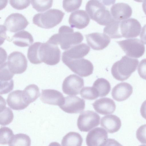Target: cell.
I'll list each match as a JSON object with an SVG mask.
<instances>
[{"instance_id": "cell-25", "label": "cell", "mask_w": 146, "mask_h": 146, "mask_svg": "<svg viewBox=\"0 0 146 146\" xmlns=\"http://www.w3.org/2000/svg\"><path fill=\"white\" fill-rule=\"evenodd\" d=\"M39 89L34 84L27 86L23 91V96L25 102L29 105L36 100L40 96Z\"/></svg>"}, {"instance_id": "cell-43", "label": "cell", "mask_w": 146, "mask_h": 146, "mask_svg": "<svg viewBox=\"0 0 146 146\" xmlns=\"http://www.w3.org/2000/svg\"><path fill=\"white\" fill-rule=\"evenodd\" d=\"M142 8L145 14L146 15V0L143 3L142 5Z\"/></svg>"}, {"instance_id": "cell-1", "label": "cell", "mask_w": 146, "mask_h": 146, "mask_svg": "<svg viewBox=\"0 0 146 146\" xmlns=\"http://www.w3.org/2000/svg\"><path fill=\"white\" fill-rule=\"evenodd\" d=\"M83 40L81 33L74 32L72 27L63 25L59 29L58 33L52 35L47 41L54 44H60L62 49L67 50L80 43Z\"/></svg>"}, {"instance_id": "cell-44", "label": "cell", "mask_w": 146, "mask_h": 146, "mask_svg": "<svg viewBox=\"0 0 146 146\" xmlns=\"http://www.w3.org/2000/svg\"><path fill=\"white\" fill-rule=\"evenodd\" d=\"M135 1L138 2H142L145 0H134Z\"/></svg>"}, {"instance_id": "cell-6", "label": "cell", "mask_w": 146, "mask_h": 146, "mask_svg": "<svg viewBox=\"0 0 146 146\" xmlns=\"http://www.w3.org/2000/svg\"><path fill=\"white\" fill-rule=\"evenodd\" d=\"M116 42L126 55L130 57L139 58L145 52V45L138 38L127 39Z\"/></svg>"}, {"instance_id": "cell-5", "label": "cell", "mask_w": 146, "mask_h": 146, "mask_svg": "<svg viewBox=\"0 0 146 146\" xmlns=\"http://www.w3.org/2000/svg\"><path fill=\"white\" fill-rule=\"evenodd\" d=\"M39 58L40 63L43 62L49 65H54L60 61L61 52L58 45L40 42L39 47Z\"/></svg>"}, {"instance_id": "cell-3", "label": "cell", "mask_w": 146, "mask_h": 146, "mask_svg": "<svg viewBox=\"0 0 146 146\" xmlns=\"http://www.w3.org/2000/svg\"><path fill=\"white\" fill-rule=\"evenodd\" d=\"M86 10L90 18L100 25L106 26L114 19L105 5L96 0L89 1Z\"/></svg>"}, {"instance_id": "cell-21", "label": "cell", "mask_w": 146, "mask_h": 146, "mask_svg": "<svg viewBox=\"0 0 146 146\" xmlns=\"http://www.w3.org/2000/svg\"><path fill=\"white\" fill-rule=\"evenodd\" d=\"M110 12L112 17L115 19L121 21L130 17L132 9L128 4L125 3H117L112 6Z\"/></svg>"}, {"instance_id": "cell-15", "label": "cell", "mask_w": 146, "mask_h": 146, "mask_svg": "<svg viewBox=\"0 0 146 146\" xmlns=\"http://www.w3.org/2000/svg\"><path fill=\"white\" fill-rule=\"evenodd\" d=\"M90 49V47L85 43L76 45L62 53V61L64 64L71 60L82 58L88 54Z\"/></svg>"}, {"instance_id": "cell-27", "label": "cell", "mask_w": 146, "mask_h": 146, "mask_svg": "<svg viewBox=\"0 0 146 146\" xmlns=\"http://www.w3.org/2000/svg\"><path fill=\"white\" fill-rule=\"evenodd\" d=\"M2 99L0 105V123L1 125L4 126L9 125L12 121L14 115L12 111L6 107L5 100L3 98Z\"/></svg>"}, {"instance_id": "cell-41", "label": "cell", "mask_w": 146, "mask_h": 146, "mask_svg": "<svg viewBox=\"0 0 146 146\" xmlns=\"http://www.w3.org/2000/svg\"><path fill=\"white\" fill-rule=\"evenodd\" d=\"M140 111L142 116L146 119V100L142 104L141 107Z\"/></svg>"}, {"instance_id": "cell-32", "label": "cell", "mask_w": 146, "mask_h": 146, "mask_svg": "<svg viewBox=\"0 0 146 146\" xmlns=\"http://www.w3.org/2000/svg\"><path fill=\"white\" fill-rule=\"evenodd\" d=\"M33 8L38 12H44L51 7L53 0H31Z\"/></svg>"}, {"instance_id": "cell-7", "label": "cell", "mask_w": 146, "mask_h": 146, "mask_svg": "<svg viewBox=\"0 0 146 146\" xmlns=\"http://www.w3.org/2000/svg\"><path fill=\"white\" fill-rule=\"evenodd\" d=\"M100 119V115L94 111H84L78 118L77 127L81 131L88 132L98 125Z\"/></svg>"}, {"instance_id": "cell-30", "label": "cell", "mask_w": 146, "mask_h": 146, "mask_svg": "<svg viewBox=\"0 0 146 146\" xmlns=\"http://www.w3.org/2000/svg\"><path fill=\"white\" fill-rule=\"evenodd\" d=\"M31 145L30 137L24 133L14 135L8 144L9 146H30Z\"/></svg>"}, {"instance_id": "cell-8", "label": "cell", "mask_w": 146, "mask_h": 146, "mask_svg": "<svg viewBox=\"0 0 146 146\" xmlns=\"http://www.w3.org/2000/svg\"><path fill=\"white\" fill-rule=\"evenodd\" d=\"M7 63L9 70L14 74L23 73L27 66V61L25 56L19 51L13 52L9 55Z\"/></svg>"}, {"instance_id": "cell-2", "label": "cell", "mask_w": 146, "mask_h": 146, "mask_svg": "<svg viewBox=\"0 0 146 146\" xmlns=\"http://www.w3.org/2000/svg\"><path fill=\"white\" fill-rule=\"evenodd\" d=\"M139 63L137 59L124 56L113 65L111 70L112 75L117 80H125L136 70Z\"/></svg>"}, {"instance_id": "cell-31", "label": "cell", "mask_w": 146, "mask_h": 146, "mask_svg": "<svg viewBox=\"0 0 146 146\" xmlns=\"http://www.w3.org/2000/svg\"><path fill=\"white\" fill-rule=\"evenodd\" d=\"M40 42H36L29 48L27 56L30 62L34 64H40L39 59V46Z\"/></svg>"}, {"instance_id": "cell-4", "label": "cell", "mask_w": 146, "mask_h": 146, "mask_svg": "<svg viewBox=\"0 0 146 146\" xmlns=\"http://www.w3.org/2000/svg\"><path fill=\"white\" fill-rule=\"evenodd\" d=\"M65 15L60 10L51 9L43 13L35 15L33 19V23L45 29H50L59 24Z\"/></svg>"}, {"instance_id": "cell-26", "label": "cell", "mask_w": 146, "mask_h": 146, "mask_svg": "<svg viewBox=\"0 0 146 146\" xmlns=\"http://www.w3.org/2000/svg\"><path fill=\"white\" fill-rule=\"evenodd\" d=\"M83 138L81 135L75 132H70L63 138L61 141L62 146H81Z\"/></svg>"}, {"instance_id": "cell-42", "label": "cell", "mask_w": 146, "mask_h": 146, "mask_svg": "<svg viewBox=\"0 0 146 146\" xmlns=\"http://www.w3.org/2000/svg\"><path fill=\"white\" fill-rule=\"evenodd\" d=\"M104 5L109 6L115 3V0H95Z\"/></svg>"}, {"instance_id": "cell-20", "label": "cell", "mask_w": 146, "mask_h": 146, "mask_svg": "<svg viewBox=\"0 0 146 146\" xmlns=\"http://www.w3.org/2000/svg\"><path fill=\"white\" fill-rule=\"evenodd\" d=\"M133 88L129 84L125 82L120 83L112 89L111 95L113 98L118 102L124 101L132 93Z\"/></svg>"}, {"instance_id": "cell-39", "label": "cell", "mask_w": 146, "mask_h": 146, "mask_svg": "<svg viewBox=\"0 0 146 146\" xmlns=\"http://www.w3.org/2000/svg\"><path fill=\"white\" fill-rule=\"evenodd\" d=\"M138 72L140 77L146 80V58L140 62L138 67Z\"/></svg>"}, {"instance_id": "cell-36", "label": "cell", "mask_w": 146, "mask_h": 146, "mask_svg": "<svg viewBox=\"0 0 146 146\" xmlns=\"http://www.w3.org/2000/svg\"><path fill=\"white\" fill-rule=\"evenodd\" d=\"M9 3L14 9L21 10L26 8L30 5V0H9Z\"/></svg>"}, {"instance_id": "cell-35", "label": "cell", "mask_w": 146, "mask_h": 146, "mask_svg": "<svg viewBox=\"0 0 146 146\" xmlns=\"http://www.w3.org/2000/svg\"><path fill=\"white\" fill-rule=\"evenodd\" d=\"M82 0H63L62 6L65 10L70 12L79 9Z\"/></svg>"}, {"instance_id": "cell-12", "label": "cell", "mask_w": 146, "mask_h": 146, "mask_svg": "<svg viewBox=\"0 0 146 146\" xmlns=\"http://www.w3.org/2000/svg\"><path fill=\"white\" fill-rule=\"evenodd\" d=\"M29 24L28 21L23 15L15 13L10 14L6 18L4 26L6 30L15 33L24 29Z\"/></svg>"}, {"instance_id": "cell-9", "label": "cell", "mask_w": 146, "mask_h": 146, "mask_svg": "<svg viewBox=\"0 0 146 146\" xmlns=\"http://www.w3.org/2000/svg\"><path fill=\"white\" fill-rule=\"evenodd\" d=\"M64 64L73 72L82 77L90 76L94 69L92 62L84 58L71 60Z\"/></svg>"}, {"instance_id": "cell-33", "label": "cell", "mask_w": 146, "mask_h": 146, "mask_svg": "<svg viewBox=\"0 0 146 146\" xmlns=\"http://www.w3.org/2000/svg\"><path fill=\"white\" fill-rule=\"evenodd\" d=\"M80 92L82 98L87 100H94L99 97L98 92L93 87H84L81 90Z\"/></svg>"}, {"instance_id": "cell-24", "label": "cell", "mask_w": 146, "mask_h": 146, "mask_svg": "<svg viewBox=\"0 0 146 146\" xmlns=\"http://www.w3.org/2000/svg\"><path fill=\"white\" fill-rule=\"evenodd\" d=\"M15 45L25 47L29 46L34 41L33 37L29 32L22 31L15 33L11 39Z\"/></svg>"}, {"instance_id": "cell-38", "label": "cell", "mask_w": 146, "mask_h": 146, "mask_svg": "<svg viewBox=\"0 0 146 146\" xmlns=\"http://www.w3.org/2000/svg\"><path fill=\"white\" fill-rule=\"evenodd\" d=\"M136 136L138 140L141 143L146 144V124L141 126L138 129Z\"/></svg>"}, {"instance_id": "cell-40", "label": "cell", "mask_w": 146, "mask_h": 146, "mask_svg": "<svg viewBox=\"0 0 146 146\" xmlns=\"http://www.w3.org/2000/svg\"><path fill=\"white\" fill-rule=\"evenodd\" d=\"M140 37L143 43L146 44V24L142 28Z\"/></svg>"}, {"instance_id": "cell-11", "label": "cell", "mask_w": 146, "mask_h": 146, "mask_svg": "<svg viewBox=\"0 0 146 146\" xmlns=\"http://www.w3.org/2000/svg\"><path fill=\"white\" fill-rule=\"evenodd\" d=\"M85 101L79 97L73 96L65 97L62 104L59 106L64 111L69 113H80L85 107Z\"/></svg>"}, {"instance_id": "cell-10", "label": "cell", "mask_w": 146, "mask_h": 146, "mask_svg": "<svg viewBox=\"0 0 146 146\" xmlns=\"http://www.w3.org/2000/svg\"><path fill=\"white\" fill-rule=\"evenodd\" d=\"M84 85V81L82 78L75 74H71L63 81L62 90L65 94L76 95L79 94Z\"/></svg>"}, {"instance_id": "cell-19", "label": "cell", "mask_w": 146, "mask_h": 146, "mask_svg": "<svg viewBox=\"0 0 146 146\" xmlns=\"http://www.w3.org/2000/svg\"><path fill=\"white\" fill-rule=\"evenodd\" d=\"M92 106L97 113L104 115L113 113L116 109L114 101L108 98H103L96 100L93 103Z\"/></svg>"}, {"instance_id": "cell-22", "label": "cell", "mask_w": 146, "mask_h": 146, "mask_svg": "<svg viewBox=\"0 0 146 146\" xmlns=\"http://www.w3.org/2000/svg\"><path fill=\"white\" fill-rule=\"evenodd\" d=\"M8 106L15 110H21L27 107L29 104L24 101L23 96V91L15 90L11 92L7 99Z\"/></svg>"}, {"instance_id": "cell-23", "label": "cell", "mask_w": 146, "mask_h": 146, "mask_svg": "<svg viewBox=\"0 0 146 146\" xmlns=\"http://www.w3.org/2000/svg\"><path fill=\"white\" fill-rule=\"evenodd\" d=\"M100 123L101 127L111 133L118 131L121 125L120 118L114 115H106L102 117Z\"/></svg>"}, {"instance_id": "cell-13", "label": "cell", "mask_w": 146, "mask_h": 146, "mask_svg": "<svg viewBox=\"0 0 146 146\" xmlns=\"http://www.w3.org/2000/svg\"><path fill=\"white\" fill-rule=\"evenodd\" d=\"M141 26L136 19L130 18L121 22L120 31L122 37L131 38L137 37L139 35Z\"/></svg>"}, {"instance_id": "cell-16", "label": "cell", "mask_w": 146, "mask_h": 146, "mask_svg": "<svg viewBox=\"0 0 146 146\" xmlns=\"http://www.w3.org/2000/svg\"><path fill=\"white\" fill-rule=\"evenodd\" d=\"M87 44L93 50H101L110 42V37L105 34L94 33L85 35Z\"/></svg>"}, {"instance_id": "cell-29", "label": "cell", "mask_w": 146, "mask_h": 146, "mask_svg": "<svg viewBox=\"0 0 146 146\" xmlns=\"http://www.w3.org/2000/svg\"><path fill=\"white\" fill-rule=\"evenodd\" d=\"M92 87L96 90L99 97L106 96L110 92L111 89V85L108 81L103 78L97 79L94 83Z\"/></svg>"}, {"instance_id": "cell-34", "label": "cell", "mask_w": 146, "mask_h": 146, "mask_svg": "<svg viewBox=\"0 0 146 146\" xmlns=\"http://www.w3.org/2000/svg\"><path fill=\"white\" fill-rule=\"evenodd\" d=\"M14 135L12 130L9 128L6 127H1L0 129V144H8Z\"/></svg>"}, {"instance_id": "cell-18", "label": "cell", "mask_w": 146, "mask_h": 146, "mask_svg": "<svg viewBox=\"0 0 146 146\" xmlns=\"http://www.w3.org/2000/svg\"><path fill=\"white\" fill-rule=\"evenodd\" d=\"M64 97L59 91L53 89L42 90L40 98L44 103L59 106L63 103Z\"/></svg>"}, {"instance_id": "cell-37", "label": "cell", "mask_w": 146, "mask_h": 146, "mask_svg": "<svg viewBox=\"0 0 146 146\" xmlns=\"http://www.w3.org/2000/svg\"><path fill=\"white\" fill-rule=\"evenodd\" d=\"M13 86L14 82L13 79L6 81L0 80V94L8 93L13 90Z\"/></svg>"}, {"instance_id": "cell-17", "label": "cell", "mask_w": 146, "mask_h": 146, "mask_svg": "<svg viewBox=\"0 0 146 146\" xmlns=\"http://www.w3.org/2000/svg\"><path fill=\"white\" fill-rule=\"evenodd\" d=\"M90 20L89 15L86 11L79 10L71 13L68 22L72 28L82 29L88 25Z\"/></svg>"}, {"instance_id": "cell-28", "label": "cell", "mask_w": 146, "mask_h": 146, "mask_svg": "<svg viewBox=\"0 0 146 146\" xmlns=\"http://www.w3.org/2000/svg\"><path fill=\"white\" fill-rule=\"evenodd\" d=\"M120 21L114 19L104 28V33L111 38H118L122 37L120 31Z\"/></svg>"}, {"instance_id": "cell-14", "label": "cell", "mask_w": 146, "mask_h": 146, "mask_svg": "<svg viewBox=\"0 0 146 146\" xmlns=\"http://www.w3.org/2000/svg\"><path fill=\"white\" fill-rule=\"evenodd\" d=\"M108 134L106 130L100 127L94 128L88 133L86 143L88 146H104L107 144Z\"/></svg>"}]
</instances>
